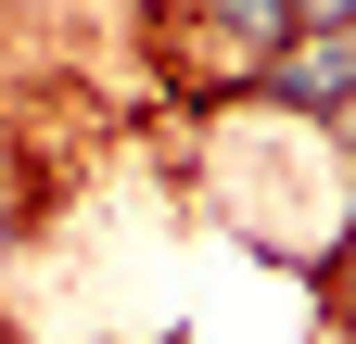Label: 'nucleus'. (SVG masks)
Segmentation results:
<instances>
[{
    "label": "nucleus",
    "instance_id": "1",
    "mask_svg": "<svg viewBox=\"0 0 356 344\" xmlns=\"http://www.w3.org/2000/svg\"><path fill=\"white\" fill-rule=\"evenodd\" d=\"M254 90L343 115V102H356V26H318V13H305L293 38H267V52H254Z\"/></svg>",
    "mask_w": 356,
    "mask_h": 344
},
{
    "label": "nucleus",
    "instance_id": "2",
    "mask_svg": "<svg viewBox=\"0 0 356 344\" xmlns=\"http://www.w3.org/2000/svg\"><path fill=\"white\" fill-rule=\"evenodd\" d=\"M204 13L229 26L242 52H267V38H293V26H305V0H204Z\"/></svg>",
    "mask_w": 356,
    "mask_h": 344
}]
</instances>
